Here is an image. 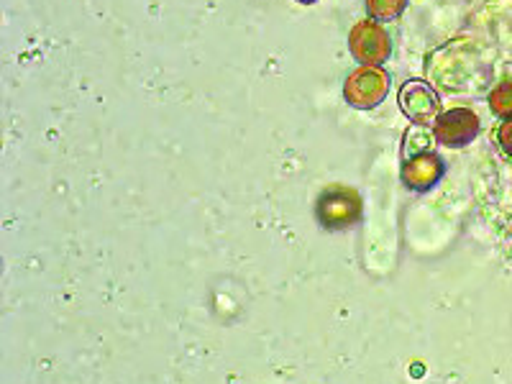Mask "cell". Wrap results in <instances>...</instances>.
<instances>
[{
    "label": "cell",
    "instance_id": "cell-1",
    "mask_svg": "<svg viewBox=\"0 0 512 384\" xmlns=\"http://www.w3.org/2000/svg\"><path fill=\"white\" fill-rule=\"evenodd\" d=\"M390 72L382 67H367L361 64L359 70L351 72L344 82V98L356 111H374L384 103L390 93Z\"/></svg>",
    "mask_w": 512,
    "mask_h": 384
},
{
    "label": "cell",
    "instance_id": "cell-2",
    "mask_svg": "<svg viewBox=\"0 0 512 384\" xmlns=\"http://www.w3.org/2000/svg\"><path fill=\"white\" fill-rule=\"evenodd\" d=\"M318 221L328 231H344L361 218V198L354 187L333 185L318 198Z\"/></svg>",
    "mask_w": 512,
    "mask_h": 384
},
{
    "label": "cell",
    "instance_id": "cell-3",
    "mask_svg": "<svg viewBox=\"0 0 512 384\" xmlns=\"http://www.w3.org/2000/svg\"><path fill=\"white\" fill-rule=\"evenodd\" d=\"M349 49H351V57H354L359 64H367V67H382L392 54V39L379 21L367 18V21H359V24L351 29Z\"/></svg>",
    "mask_w": 512,
    "mask_h": 384
},
{
    "label": "cell",
    "instance_id": "cell-4",
    "mask_svg": "<svg viewBox=\"0 0 512 384\" xmlns=\"http://www.w3.org/2000/svg\"><path fill=\"white\" fill-rule=\"evenodd\" d=\"M397 105L410 118V123H418V126H433L443 113L441 98H438L431 82L425 80L405 82L397 93Z\"/></svg>",
    "mask_w": 512,
    "mask_h": 384
},
{
    "label": "cell",
    "instance_id": "cell-5",
    "mask_svg": "<svg viewBox=\"0 0 512 384\" xmlns=\"http://www.w3.org/2000/svg\"><path fill=\"white\" fill-rule=\"evenodd\" d=\"M479 128H482V121H479V116L472 108L443 111L438 121L433 123L438 144L448 146V149H464L466 144H472L479 136Z\"/></svg>",
    "mask_w": 512,
    "mask_h": 384
},
{
    "label": "cell",
    "instance_id": "cell-6",
    "mask_svg": "<svg viewBox=\"0 0 512 384\" xmlns=\"http://www.w3.org/2000/svg\"><path fill=\"white\" fill-rule=\"evenodd\" d=\"M443 172H446V164L438 157L436 152L423 154V157H413L408 162H402L400 177L402 185L413 192H428L431 187H436L441 182Z\"/></svg>",
    "mask_w": 512,
    "mask_h": 384
},
{
    "label": "cell",
    "instance_id": "cell-7",
    "mask_svg": "<svg viewBox=\"0 0 512 384\" xmlns=\"http://www.w3.org/2000/svg\"><path fill=\"white\" fill-rule=\"evenodd\" d=\"M436 144H438V139H436V131H433V126H418V123H413V126L405 131V136H402V144H400L402 162L436 152Z\"/></svg>",
    "mask_w": 512,
    "mask_h": 384
},
{
    "label": "cell",
    "instance_id": "cell-8",
    "mask_svg": "<svg viewBox=\"0 0 512 384\" xmlns=\"http://www.w3.org/2000/svg\"><path fill=\"white\" fill-rule=\"evenodd\" d=\"M410 0H367V11L374 21H395L405 13Z\"/></svg>",
    "mask_w": 512,
    "mask_h": 384
},
{
    "label": "cell",
    "instance_id": "cell-9",
    "mask_svg": "<svg viewBox=\"0 0 512 384\" xmlns=\"http://www.w3.org/2000/svg\"><path fill=\"white\" fill-rule=\"evenodd\" d=\"M489 108L500 118L510 121L512 118V82H502L489 93Z\"/></svg>",
    "mask_w": 512,
    "mask_h": 384
},
{
    "label": "cell",
    "instance_id": "cell-10",
    "mask_svg": "<svg viewBox=\"0 0 512 384\" xmlns=\"http://www.w3.org/2000/svg\"><path fill=\"white\" fill-rule=\"evenodd\" d=\"M497 144H500V149L507 157H512V118L497 128Z\"/></svg>",
    "mask_w": 512,
    "mask_h": 384
},
{
    "label": "cell",
    "instance_id": "cell-11",
    "mask_svg": "<svg viewBox=\"0 0 512 384\" xmlns=\"http://www.w3.org/2000/svg\"><path fill=\"white\" fill-rule=\"evenodd\" d=\"M297 3H303V6H313V3H318V0H297Z\"/></svg>",
    "mask_w": 512,
    "mask_h": 384
}]
</instances>
